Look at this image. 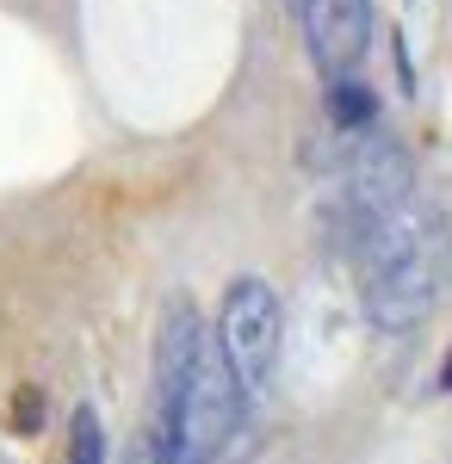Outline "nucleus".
<instances>
[{
    "label": "nucleus",
    "instance_id": "nucleus-1",
    "mask_svg": "<svg viewBox=\"0 0 452 464\" xmlns=\"http://www.w3.org/2000/svg\"><path fill=\"white\" fill-rule=\"evenodd\" d=\"M242 428V384L211 322L174 304L155 334V464H217Z\"/></svg>",
    "mask_w": 452,
    "mask_h": 464
},
{
    "label": "nucleus",
    "instance_id": "nucleus-2",
    "mask_svg": "<svg viewBox=\"0 0 452 464\" xmlns=\"http://www.w3.org/2000/svg\"><path fill=\"white\" fill-rule=\"evenodd\" d=\"M353 260H359V297H366V316L403 334L416 328L434 297L447 285V266H452V236H447V217L427 192H409L397 211H384L378 223H366L359 236L348 242Z\"/></svg>",
    "mask_w": 452,
    "mask_h": 464
},
{
    "label": "nucleus",
    "instance_id": "nucleus-3",
    "mask_svg": "<svg viewBox=\"0 0 452 464\" xmlns=\"http://www.w3.org/2000/svg\"><path fill=\"white\" fill-rule=\"evenodd\" d=\"M416 161L397 137H378V130H359V143L348 155V174H341V205H335V223H341V242H353L366 223H378L384 211H397L409 192H416Z\"/></svg>",
    "mask_w": 452,
    "mask_h": 464
},
{
    "label": "nucleus",
    "instance_id": "nucleus-4",
    "mask_svg": "<svg viewBox=\"0 0 452 464\" xmlns=\"http://www.w3.org/2000/svg\"><path fill=\"white\" fill-rule=\"evenodd\" d=\"M279 328H285V316H279V297H273L267 279H236V285L223 291V310H217V328H211V334H217V347L230 359L242 396H254L273 378Z\"/></svg>",
    "mask_w": 452,
    "mask_h": 464
},
{
    "label": "nucleus",
    "instance_id": "nucleus-5",
    "mask_svg": "<svg viewBox=\"0 0 452 464\" xmlns=\"http://www.w3.org/2000/svg\"><path fill=\"white\" fill-rule=\"evenodd\" d=\"M310 63L329 81H348L372 44V0H298Z\"/></svg>",
    "mask_w": 452,
    "mask_h": 464
},
{
    "label": "nucleus",
    "instance_id": "nucleus-6",
    "mask_svg": "<svg viewBox=\"0 0 452 464\" xmlns=\"http://www.w3.org/2000/svg\"><path fill=\"white\" fill-rule=\"evenodd\" d=\"M329 118L341 124V130H372V118H378V100H372V87L366 81H335L329 87Z\"/></svg>",
    "mask_w": 452,
    "mask_h": 464
},
{
    "label": "nucleus",
    "instance_id": "nucleus-7",
    "mask_svg": "<svg viewBox=\"0 0 452 464\" xmlns=\"http://www.w3.org/2000/svg\"><path fill=\"white\" fill-rule=\"evenodd\" d=\"M69 464H105V428H100V415H93V409H74Z\"/></svg>",
    "mask_w": 452,
    "mask_h": 464
},
{
    "label": "nucleus",
    "instance_id": "nucleus-8",
    "mask_svg": "<svg viewBox=\"0 0 452 464\" xmlns=\"http://www.w3.org/2000/svg\"><path fill=\"white\" fill-rule=\"evenodd\" d=\"M440 384H447V391H452V353H447V372H440Z\"/></svg>",
    "mask_w": 452,
    "mask_h": 464
},
{
    "label": "nucleus",
    "instance_id": "nucleus-9",
    "mask_svg": "<svg viewBox=\"0 0 452 464\" xmlns=\"http://www.w3.org/2000/svg\"><path fill=\"white\" fill-rule=\"evenodd\" d=\"M131 464H149V452H137V459H131Z\"/></svg>",
    "mask_w": 452,
    "mask_h": 464
}]
</instances>
